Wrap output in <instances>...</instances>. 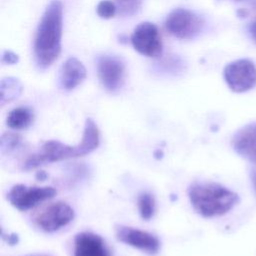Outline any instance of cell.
<instances>
[{
	"mask_svg": "<svg viewBox=\"0 0 256 256\" xmlns=\"http://www.w3.org/2000/svg\"><path fill=\"white\" fill-rule=\"evenodd\" d=\"M100 144V132L96 123L88 118L85 122L82 140L77 145H67L57 140L45 142L40 150L30 155L22 164L23 170L29 171L40 166L90 154Z\"/></svg>",
	"mask_w": 256,
	"mask_h": 256,
	"instance_id": "obj_1",
	"label": "cell"
},
{
	"mask_svg": "<svg viewBox=\"0 0 256 256\" xmlns=\"http://www.w3.org/2000/svg\"><path fill=\"white\" fill-rule=\"evenodd\" d=\"M62 19V3L58 0H54L47 7L35 38V57L38 65L42 68L52 65L60 54Z\"/></svg>",
	"mask_w": 256,
	"mask_h": 256,
	"instance_id": "obj_2",
	"label": "cell"
},
{
	"mask_svg": "<svg viewBox=\"0 0 256 256\" xmlns=\"http://www.w3.org/2000/svg\"><path fill=\"white\" fill-rule=\"evenodd\" d=\"M194 210L205 218L223 216L238 203V195L230 189L213 182H196L188 189Z\"/></svg>",
	"mask_w": 256,
	"mask_h": 256,
	"instance_id": "obj_3",
	"label": "cell"
},
{
	"mask_svg": "<svg viewBox=\"0 0 256 256\" xmlns=\"http://www.w3.org/2000/svg\"><path fill=\"white\" fill-rule=\"evenodd\" d=\"M56 190L52 187L26 186L17 184L13 186L7 194V199L13 207L19 211H28L40 203L53 198Z\"/></svg>",
	"mask_w": 256,
	"mask_h": 256,
	"instance_id": "obj_4",
	"label": "cell"
},
{
	"mask_svg": "<svg viewBox=\"0 0 256 256\" xmlns=\"http://www.w3.org/2000/svg\"><path fill=\"white\" fill-rule=\"evenodd\" d=\"M224 78L233 92H248L256 86V66L248 59L234 61L225 67Z\"/></svg>",
	"mask_w": 256,
	"mask_h": 256,
	"instance_id": "obj_5",
	"label": "cell"
},
{
	"mask_svg": "<svg viewBox=\"0 0 256 256\" xmlns=\"http://www.w3.org/2000/svg\"><path fill=\"white\" fill-rule=\"evenodd\" d=\"M203 20L195 13L186 9H176L166 20V28L170 34L180 39H192L203 28Z\"/></svg>",
	"mask_w": 256,
	"mask_h": 256,
	"instance_id": "obj_6",
	"label": "cell"
},
{
	"mask_svg": "<svg viewBox=\"0 0 256 256\" xmlns=\"http://www.w3.org/2000/svg\"><path fill=\"white\" fill-rule=\"evenodd\" d=\"M75 212L65 202H56L45 208L35 218L36 225L47 233L56 232L73 221Z\"/></svg>",
	"mask_w": 256,
	"mask_h": 256,
	"instance_id": "obj_7",
	"label": "cell"
},
{
	"mask_svg": "<svg viewBox=\"0 0 256 256\" xmlns=\"http://www.w3.org/2000/svg\"><path fill=\"white\" fill-rule=\"evenodd\" d=\"M116 238L118 241L151 256L158 254L161 247L159 239L153 234L128 226H117Z\"/></svg>",
	"mask_w": 256,
	"mask_h": 256,
	"instance_id": "obj_8",
	"label": "cell"
},
{
	"mask_svg": "<svg viewBox=\"0 0 256 256\" xmlns=\"http://www.w3.org/2000/svg\"><path fill=\"white\" fill-rule=\"evenodd\" d=\"M136 51L148 57H158L162 53V41L157 27L149 22L136 27L131 38Z\"/></svg>",
	"mask_w": 256,
	"mask_h": 256,
	"instance_id": "obj_9",
	"label": "cell"
},
{
	"mask_svg": "<svg viewBox=\"0 0 256 256\" xmlns=\"http://www.w3.org/2000/svg\"><path fill=\"white\" fill-rule=\"evenodd\" d=\"M124 64L116 57L103 56L98 62V76L106 90H119L124 80Z\"/></svg>",
	"mask_w": 256,
	"mask_h": 256,
	"instance_id": "obj_10",
	"label": "cell"
},
{
	"mask_svg": "<svg viewBox=\"0 0 256 256\" xmlns=\"http://www.w3.org/2000/svg\"><path fill=\"white\" fill-rule=\"evenodd\" d=\"M74 256H112L105 241L97 234L82 232L74 240Z\"/></svg>",
	"mask_w": 256,
	"mask_h": 256,
	"instance_id": "obj_11",
	"label": "cell"
},
{
	"mask_svg": "<svg viewBox=\"0 0 256 256\" xmlns=\"http://www.w3.org/2000/svg\"><path fill=\"white\" fill-rule=\"evenodd\" d=\"M232 146L238 155L256 165V123L238 130L232 139Z\"/></svg>",
	"mask_w": 256,
	"mask_h": 256,
	"instance_id": "obj_12",
	"label": "cell"
},
{
	"mask_svg": "<svg viewBox=\"0 0 256 256\" xmlns=\"http://www.w3.org/2000/svg\"><path fill=\"white\" fill-rule=\"evenodd\" d=\"M86 78L84 65L76 58H69L62 66L60 83L65 90H73Z\"/></svg>",
	"mask_w": 256,
	"mask_h": 256,
	"instance_id": "obj_13",
	"label": "cell"
},
{
	"mask_svg": "<svg viewBox=\"0 0 256 256\" xmlns=\"http://www.w3.org/2000/svg\"><path fill=\"white\" fill-rule=\"evenodd\" d=\"M34 115L31 109L19 107L12 110L7 117V125L14 130H24L33 123Z\"/></svg>",
	"mask_w": 256,
	"mask_h": 256,
	"instance_id": "obj_14",
	"label": "cell"
},
{
	"mask_svg": "<svg viewBox=\"0 0 256 256\" xmlns=\"http://www.w3.org/2000/svg\"><path fill=\"white\" fill-rule=\"evenodd\" d=\"M1 105L10 102L19 97L22 92V86L17 79L7 78L1 82Z\"/></svg>",
	"mask_w": 256,
	"mask_h": 256,
	"instance_id": "obj_15",
	"label": "cell"
},
{
	"mask_svg": "<svg viewBox=\"0 0 256 256\" xmlns=\"http://www.w3.org/2000/svg\"><path fill=\"white\" fill-rule=\"evenodd\" d=\"M137 205H138V210L142 219L146 221H149L150 219H152L156 211V202L152 194L148 192H144L140 194L137 199Z\"/></svg>",
	"mask_w": 256,
	"mask_h": 256,
	"instance_id": "obj_16",
	"label": "cell"
},
{
	"mask_svg": "<svg viewBox=\"0 0 256 256\" xmlns=\"http://www.w3.org/2000/svg\"><path fill=\"white\" fill-rule=\"evenodd\" d=\"M142 0H115V4L119 9L120 14L131 16L140 8Z\"/></svg>",
	"mask_w": 256,
	"mask_h": 256,
	"instance_id": "obj_17",
	"label": "cell"
},
{
	"mask_svg": "<svg viewBox=\"0 0 256 256\" xmlns=\"http://www.w3.org/2000/svg\"><path fill=\"white\" fill-rule=\"evenodd\" d=\"M21 143V137L17 134H13V133H6L2 136L1 139V150L2 153H4L5 151L7 152H11L13 151L15 148H17Z\"/></svg>",
	"mask_w": 256,
	"mask_h": 256,
	"instance_id": "obj_18",
	"label": "cell"
},
{
	"mask_svg": "<svg viewBox=\"0 0 256 256\" xmlns=\"http://www.w3.org/2000/svg\"><path fill=\"white\" fill-rule=\"evenodd\" d=\"M117 11V6L112 1H102L97 6V13L101 18L104 19H110L115 16Z\"/></svg>",
	"mask_w": 256,
	"mask_h": 256,
	"instance_id": "obj_19",
	"label": "cell"
},
{
	"mask_svg": "<svg viewBox=\"0 0 256 256\" xmlns=\"http://www.w3.org/2000/svg\"><path fill=\"white\" fill-rule=\"evenodd\" d=\"M3 61L6 63H9V64H13L18 61V57H17V55H15L11 52H5V54L3 56Z\"/></svg>",
	"mask_w": 256,
	"mask_h": 256,
	"instance_id": "obj_20",
	"label": "cell"
},
{
	"mask_svg": "<svg viewBox=\"0 0 256 256\" xmlns=\"http://www.w3.org/2000/svg\"><path fill=\"white\" fill-rule=\"evenodd\" d=\"M249 30H250V34H251L252 38H253V39L255 40V42H256V21L253 22V23L250 25Z\"/></svg>",
	"mask_w": 256,
	"mask_h": 256,
	"instance_id": "obj_21",
	"label": "cell"
},
{
	"mask_svg": "<svg viewBox=\"0 0 256 256\" xmlns=\"http://www.w3.org/2000/svg\"><path fill=\"white\" fill-rule=\"evenodd\" d=\"M233 1L240 2V3H248L256 9V0H233Z\"/></svg>",
	"mask_w": 256,
	"mask_h": 256,
	"instance_id": "obj_22",
	"label": "cell"
},
{
	"mask_svg": "<svg viewBox=\"0 0 256 256\" xmlns=\"http://www.w3.org/2000/svg\"><path fill=\"white\" fill-rule=\"evenodd\" d=\"M252 182H253L254 190H255V192H256V171H254L253 174H252Z\"/></svg>",
	"mask_w": 256,
	"mask_h": 256,
	"instance_id": "obj_23",
	"label": "cell"
}]
</instances>
